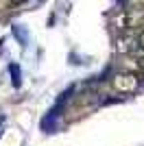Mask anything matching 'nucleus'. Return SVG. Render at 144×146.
<instances>
[{
	"mask_svg": "<svg viewBox=\"0 0 144 146\" xmlns=\"http://www.w3.org/2000/svg\"><path fill=\"white\" fill-rule=\"evenodd\" d=\"M111 85H114L118 92H122V94H131V92L138 90L140 79L135 74H131V72H120V74H116L114 79H111Z\"/></svg>",
	"mask_w": 144,
	"mask_h": 146,
	"instance_id": "obj_1",
	"label": "nucleus"
},
{
	"mask_svg": "<svg viewBox=\"0 0 144 146\" xmlns=\"http://www.w3.org/2000/svg\"><path fill=\"white\" fill-rule=\"evenodd\" d=\"M135 48H138V52H142V55H144V29L135 35Z\"/></svg>",
	"mask_w": 144,
	"mask_h": 146,
	"instance_id": "obj_2",
	"label": "nucleus"
},
{
	"mask_svg": "<svg viewBox=\"0 0 144 146\" xmlns=\"http://www.w3.org/2000/svg\"><path fill=\"white\" fill-rule=\"evenodd\" d=\"M135 63H138V68H140V70L144 72V55H140L138 59H135Z\"/></svg>",
	"mask_w": 144,
	"mask_h": 146,
	"instance_id": "obj_3",
	"label": "nucleus"
},
{
	"mask_svg": "<svg viewBox=\"0 0 144 146\" xmlns=\"http://www.w3.org/2000/svg\"><path fill=\"white\" fill-rule=\"evenodd\" d=\"M140 26H142V29H144V18H142V24H140Z\"/></svg>",
	"mask_w": 144,
	"mask_h": 146,
	"instance_id": "obj_4",
	"label": "nucleus"
}]
</instances>
